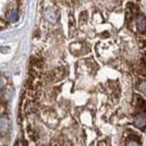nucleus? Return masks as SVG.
Segmentation results:
<instances>
[{
	"instance_id": "nucleus-1",
	"label": "nucleus",
	"mask_w": 146,
	"mask_h": 146,
	"mask_svg": "<svg viewBox=\"0 0 146 146\" xmlns=\"http://www.w3.org/2000/svg\"><path fill=\"white\" fill-rule=\"evenodd\" d=\"M127 9H128V12L131 13V14H137L139 13V8L133 2H129L127 5Z\"/></svg>"
},
{
	"instance_id": "nucleus-2",
	"label": "nucleus",
	"mask_w": 146,
	"mask_h": 146,
	"mask_svg": "<svg viewBox=\"0 0 146 146\" xmlns=\"http://www.w3.org/2000/svg\"><path fill=\"white\" fill-rule=\"evenodd\" d=\"M136 97H137V99H136V106H137L139 108H141V109L146 108V102L145 100L141 97V96H136Z\"/></svg>"
},
{
	"instance_id": "nucleus-3",
	"label": "nucleus",
	"mask_w": 146,
	"mask_h": 146,
	"mask_svg": "<svg viewBox=\"0 0 146 146\" xmlns=\"http://www.w3.org/2000/svg\"><path fill=\"white\" fill-rule=\"evenodd\" d=\"M139 44H140V47L146 50V38H140L139 39Z\"/></svg>"
},
{
	"instance_id": "nucleus-4",
	"label": "nucleus",
	"mask_w": 146,
	"mask_h": 146,
	"mask_svg": "<svg viewBox=\"0 0 146 146\" xmlns=\"http://www.w3.org/2000/svg\"><path fill=\"white\" fill-rule=\"evenodd\" d=\"M86 20H87V14H86V12H82L81 13V15H80V21H81V23L83 22H86Z\"/></svg>"
},
{
	"instance_id": "nucleus-5",
	"label": "nucleus",
	"mask_w": 146,
	"mask_h": 146,
	"mask_svg": "<svg viewBox=\"0 0 146 146\" xmlns=\"http://www.w3.org/2000/svg\"><path fill=\"white\" fill-rule=\"evenodd\" d=\"M62 146H73V145L70 143V142H69V141H66V142L62 144Z\"/></svg>"
}]
</instances>
